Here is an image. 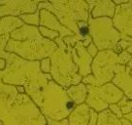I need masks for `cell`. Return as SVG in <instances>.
I'll return each instance as SVG.
<instances>
[{
  "label": "cell",
  "mask_w": 132,
  "mask_h": 125,
  "mask_svg": "<svg viewBox=\"0 0 132 125\" xmlns=\"http://www.w3.org/2000/svg\"><path fill=\"white\" fill-rule=\"evenodd\" d=\"M54 42L57 45V49L50 57L53 80L64 89L80 84L82 77L79 74V68L72 59V48L67 47L60 38H56Z\"/></svg>",
  "instance_id": "6da1fadb"
},
{
  "label": "cell",
  "mask_w": 132,
  "mask_h": 125,
  "mask_svg": "<svg viewBox=\"0 0 132 125\" xmlns=\"http://www.w3.org/2000/svg\"><path fill=\"white\" fill-rule=\"evenodd\" d=\"M48 10L56 17L59 23L76 35L77 23L88 21L90 16L87 1H41L38 11Z\"/></svg>",
  "instance_id": "7a4b0ae2"
},
{
  "label": "cell",
  "mask_w": 132,
  "mask_h": 125,
  "mask_svg": "<svg viewBox=\"0 0 132 125\" xmlns=\"http://www.w3.org/2000/svg\"><path fill=\"white\" fill-rule=\"evenodd\" d=\"M56 49L55 42L40 36L24 41H16L10 38L5 50L8 53L15 52L26 61H41L50 58Z\"/></svg>",
  "instance_id": "3957f363"
},
{
  "label": "cell",
  "mask_w": 132,
  "mask_h": 125,
  "mask_svg": "<svg viewBox=\"0 0 132 125\" xmlns=\"http://www.w3.org/2000/svg\"><path fill=\"white\" fill-rule=\"evenodd\" d=\"M118 64V54L113 50L99 51L91 63V74L84 77L82 82L91 86H102L111 82Z\"/></svg>",
  "instance_id": "277c9868"
},
{
  "label": "cell",
  "mask_w": 132,
  "mask_h": 125,
  "mask_svg": "<svg viewBox=\"0 0 132 125\" xmlns=\"http://www.w3.org/2000/svg\"><path fill=\"white\" fill-rule=\"evenodd\" d=\"M87 23L90 29V37L98 51L113 50L121 39V34L116 29L110 18L93 19L89 16Z\"/></svg>",
  "instance_id": "5b68a950"
},
{
  "label": "cell",
  "mask_w": 132,
  "mask_h": 125,
  "mask_svg": "<svg viewBox=\"0 0 132 125\" xmlns=\"http://www.w3.org/2000/svg\"><path fill=\"white\" fill-rule=\"evenodd\" d=\"M87 96L86 104L97 113L109 108V105L118 104L124 96L121 90L109 82L102 86L87 85Z\"/></svg>",
  "instance_id": "8992f818"
},
{
  "label": "cell",
  "mask_w": 132,
  "mask_h": 125,
  "mask_svg": "<svg viewBox=\"0 0 132 125\" xmlns=\"http://www.w3.org/2000/svg\"><path fill=\"white\" fill-rule=\"evenodd\" d=\"M113 24L122 35L132 38V0L120 6H116Z\"/></svg>",
  "instance_id": "52a82bcc"
},
{
  "label": "cell",
  "mask_w": 132,
  "mask_h": 125,
  "mask_svg": "<svg viewBox=\"0 0 132 125\" xmlns=\"http://www.w3.org/2000/svg\"><path fill=\"white\" fill-rule=\"evenodd\" d=\"M41 1H0V18L7 15L16 17L24 14H33L38 11Z\"/></svg>",
  "instance_id": "ba28073f"
},
{
  "label": "cell",
  "mask_w": 132,
  "mask_h": 125,
  "mask_svg": "<svg viewBox=\"0 0 132 125\" xmlns=\"http://www.w3.org/2000/svg\"><path fill=\"white\" fill-rule=\"evenodd\" d=\"M71 55L73 61L79 68V74L82 78L91 74V63L93 61V58L87 53V48L84 47L82 41L76 43L74 48H72Z\"/></svg>",
  "instance_id": "9c48e42d"
},
{
  "label": "cell",
  "mask_w": 132,
  "mask_h": 125,
  "mask_svg": "<svg viewBox=\"0 0 132 125\" xmlns=\"http://www.w3.org/2000/svg\"><path fill=\"white\" fill-rule=\"evenodd\" d=\"M111 82L122 91L128 100L132 101V76L127 66L118 64L115 68V76Z\"/></svg>",
  "instance_id": "30bf717a"
},
{
  "label": "cell",
  "mask_w": 132,
  "mask_h": 125,
  "mask_svg": "<svg viewBox=\"0 0 132 125\" xmlns=\"http://www.w3.org/2000/svg\"><path fill=\"white\" fill-rule=\"evenodd\" d=\"M40 25L48 27V29L54 30V31H57L59 33V37L58 38H60V39H63L66 36L75 35L71 30L66 29L65 26H63L59 23V21L56 19V17L53 13H51L50 11L45 10V9L40 10Z\"/></svg>",
  "instance_id": "8fae6325"
},
{
  "label": "cell",
  "mask_w": 132,
  "mask_h": 125,
  "mask_svg": "<svg viewBox=\"0 0 132 125\" xmlns=\"http://www.w3.org/2000/svg\"><path fill=\"white\" fill-rule=\"evenodd\" d=\"M67 118L68 125H88L90 118V108L86 103L79 105Z\"/></svg>",
  "instance_id": "7c38bea8"
},
{
  "label": "cell",
  "mask_w": 132,
  "mask_h": 125,
  "mask_svg": "<svg viewBox=\"0 0 132 125\" xmlns=\"http://www.w3.org/2000/svg\"><path fill=\"white\" fill-rule=\"evenodd\" d=\"M116 5L111 0H97L94 8L90 13V17L93 19L107 17L113 19L115 15Z\"/></svg>",
  "instance_id": "4fadbf2b"
},
{
  "label": "cell",
  "mask_w": 132,
  "mask_h": 125,
  "mask_svg": "<svg viewBox=\"0 0 132 125\" xmlns=\"http://www.w3.org/2000/svg\"><path fill=\"white\" fill-rule=\"evenodd\" d=\"M66 93L68 97L74 102L75 104L79 106L86 103L87 96V85L81 82L78 85H72L66 89Z\"/></svg>",
  "instance_id": "5bb4252c"
},
{
  "label": "cell",
  "mask_w": 132,
  "mask_h": 125,
  "mask_svg": "<svg viewBox=\"0 0 132 125\" xmlns=\"http://www.w3.org/2000/svg\"><path fill=\"white\" fill-rule=\"evenodd\" d=\"M24 23L20 18L13 17V16H6L1 18L0 20V36L11 34L16 29L21 27Z\"/></svg>",
  "instance_id": "9a60e30c"
},
{
  "label": "cell",
  "mask_w": 132,
  "mask_h": 125,
  "mask_svg": "<svg viewBox=\"0 0 132 125\" xmlns=\"http://www.w3.org/2000/svg\"><path fill=\"white\" fill-rule=\"evenodd\" d=\"M96 125H122L120 119L116 116L111 110L107 108L98 113Z\"/></svg>",
  "instance_id": "2e32d148"
},
{
  "label": "cell",
  "mask_w": 132,
  "mask_h": 125,
  "mask_svg": "<svg viewBox=\"0 0 132 125\" xmlns=\"http://www.w3.org/2000/svg\"><path fill=\"white\" fill-rule=\"evenodd\" d=\"M76 36L80 41H85L87 38L90 36V29L87 22L80 21L77 23V33Z\"/></svg>",
  "instance_id": "e0dca14e"
},
{
  "label": "cell",
  "mask_w": 132,
  "mask_h": 125,
  "mask_svg": "<svg viewBox=\"0 0 132 125\" xmlns=\"http://www.w3.org/2000/svg\"><path fill=\"white\" fill-rule=\"evenodd\" d=\"M19 18L24 23L25 25H33V26L40 25V11H37L36 13H33V14L21 15Z\"/></svg>",
  "instance_id": "ac0fdd59"
},
{
  "label": "cell",
  "mask_w": 132,
  "mask_h": 125,
  "mask_svg": "<svg viewBox=\"0 0 132 125\" xmlns=\"http://www.w3.org/2000/svg\"><path fill=\"white\" fill-rule=\"evenodd\" d=\"M39 29V32L42 36L46 39H49L51 41H54L56 38L59 37V33L57 31H54V30H52V29H48V27H45V26H38Z\"/></svg>",
  "instance_id": "d6986e66"
},
{
  "label": "cell",
  "mask_w": 132,
  "mask_h": 125,
  "mask_svg": "<svg viewBox=\"0 0 132 125\" xmlns=\"http://www.w3.org/2000/svg\"><path fill=\"white\" fill-rule=\"evenodd\" d=\"M10 34H6V35H2L0 36V58H3L5 60H7L9 58V56L11 53L6 52V45L8 41L10 40Z\"/></svg>",
  "instance_id": "ffe728a7"
},
{
  "label": "cell",
  "mask_w": 132,
  "mask_h": 125,
  "mask_svg": "<svg viewBox=\"0 0 132 125\" xmlns=\"http://www.w3.org/2000/svg\"><path fill=\"white\" fill-rule=\"evenodd\" d=\"M118 60H119V64L122 65V66H126L128 63L132 60L131 54H129L127 51H122L121 53L118 55Z\"/></svg>",
  "instance_id": "44dd1931"
},
{
  "label": "cell",
  "mask_w": 132,
  "mask_h": 125,
  "mask_svg": "<svg viewBox=\"0 0 132 125\" xmlns=\"http://www.w3.org/2000/svg\"><path fill=\"white\" fill-rule=\"evenodd\" d=\"M51 59L45 58L40 61V71L43 73H51Z\"/></svg>",
  "instance_id": "7402d4cb"
},
{
  "label": "cell",
  "mask_w": 132,
  "mask_h": 125,
  "mask_svg": "<svg viewBox=\"0 0 132 125\" xmlns=\"http://www.w3.org/2000/svg\"><path fill=\"white\" fill-rule=\"evenodd\" d=\"M109 109L111 110L112 113L115 114L116 116L118 117V118H122V116H123V114H122V113H121V108L118 106L117 104H112V105H109Z\"/></svg>",
  "instance_id": "603a6c76"
},
{
  "label": "cell",
  "mask_w": 132,
  "mask_h": 125,
  "mask_svg": "<svg viewBox=\"0 0 132 125\" xmlns=\"http://www.w3.org/2000/svg\"><path fill=\"white\" fill-rule=\"evenodd\" d=\"M87 53L90 55L92 58H95L96 57V55L98 54V49H97V47L95 46V44L92 42V43H90L89 45L87 47Z\"/></svg>",
  "instance_id": "cb8c5ba5"
},
{
  "label": "cell",
  "mask_w": 132,
  "mask_h": 125,
  "mask_svg": "<svg viewBox=\"0 0 132 125\" xmlns=\"http://www.w3.org/2000/svg\"><path fill=\"white\" fill-rule=\"evenodd\" d=\"M97 118H98V113L90 108V118H89L88 125H96V123H97Z\"/></svg>",
  "instance_id": "d4e9b609"
},
{
  "label": "cell",
  "mask_w": 132,
  "mask_h": 125,
  "mask_svg": "<svg viewBox=\"0 0 132 125\" xmlns=\"http://www.w3.org/2000/svg\"><path fill=\"white\" fill-rule=\"evenodd\" d=\"M121 113H122V114H127V113H131L132 112V101H128L127 103H126V105L125 106H123V107H121Z\"/></svg>",
  "instance_id": "484cf974"
},
{
  "label": "cell",
  "mask_w": 132,
  "mask_h": 125,
  "mask_svg": "<svg viewBox=\"0 0 132 125\" xmlns=\"http://www.w3.org/2000/svg\"><path fill=\"white\" fill-rule=\"evenodd\" d=\"M7 67V61L3 58H0V71H5Z\"/></svg>",
  "instance_id": "4316f807"
},
{
  "label": "cell",
  "mask_w": 132,
  "mask_h": 125,
  "mask_svg": "<svg viewBox=\"0 0 132 125\" xmlns=\"http://www.w3.org/2000/svg\"><path fill=\"white\" fill-rule=\"evenodd\" d=\"M128 101H129V100L127 99V97L123 96V97H122V99H121V100H120L117 105H118L120 108H121V107H123V106H125V105H126V103H127Z\"/></svg>",
  "instance_id": "83f0119b"
},
{
  "label": "cell",
  "mask_w": 132,
  "mask_h": 125,
  "mask_svg": "<svg viewBox=\"0 0 132 125\" xmlns=\"http://www.w3.org/2000/svg\"><path fill=\"white\" fill-rule=\"evenodd\" d=\"M82 45H84V47H86V48H87V46L89 45L90 43H92V38H91L90 36H89V37L87 38V39H86L85 41H82Z\"/></svg>",
  "instance_id": "f1b7e54d"
},
{
  "label": "cell",
  "mask_w": 132,
  "mask_h": 125,
  "mask_svg": "<svg viewBox=\"0 0 132 125\" xmlns=\"http://www.w3.org/2000/svg\"><path fill=\"white\" fill-rule=\"evenodd\" d=\"M16 91L19 92L20 94H24L25 93V88L23 86H16Z\"/></svg>",
  "instance_id": "f546056e"
},
{
  "label": "cell",
  "mask_w": 132,
  "mask_h": 125,
  "mask_svg": "<svg viewBox=\"0 0 132 125\" xmlns=\"http://www.w3.org/2000/svg\"><path fill=\"white\" fill-rule=\"evenodd\" d=\"M122 117L125 118V119H127L128 121H130V122H131V124H132V112L131 113H127V114H124Z\"/></svg>",
  "instance_id": "4dcf8cb0"
},
{
  "label": "cell",
  "mask_w": 132,
  "mask_h": 125,
  "mask_svg": "<svg viewBox=\"0 0 132 125\" xmlns=\"http://www.w3.org/2000/svg\"><path fill=\"white\" fill-rule=\"evenodd\" d=\"M120 122H121V124L122 125H132L131 122L130 121H128L127 119H125V118H120Z\"/></svg>",
  "instance_id": "1f68e13d"
},
{
  "label": "cell",
  "mask_w": 132,
  "mask_h": 125,
  "mask_svg": "<svg viewBox=\"0 0 132 125\" xmlns=\"http://www.w3.org/2000/svg\"><path fill=\"white\" fill-rule=\"evenodd\" d=\"M126 66H127V67L130 68V74H131V76H132V60L129 63H128Z\"/></svg>",
  "instance_id": "d6a6232c"
},
{
  "label": "cell",
  "mask_w": 132,
  "mask_h": 125,
  "mask_svg": "<svg viewBox=\"0 0 132 125\" xmlns=\"http://www.w3.org/2000/svg\"><path fill=\"white\" fill-rule=\"evenodd\" d=\"M128 52V53H129V54H131L132 55V45L130 46V47H129V48H128L127 50H126Z\"/></svg>",
  "instance_id": "836d02e7"
},
{
  "label": "cell",
  "mask_w": 132,
  "mask_h": 125,
  "mask_svg": "<svg viewBox=\"0 0 132 125\" xmlns=\"http://www.w3.org/2000/svg\"><path fill=\"white\" fill-rule=\"evenodd\" d=\"M131 56H132V55H131Z\"/></svg>",
  "instance_id": "e575fe53"
}]
</instances>
